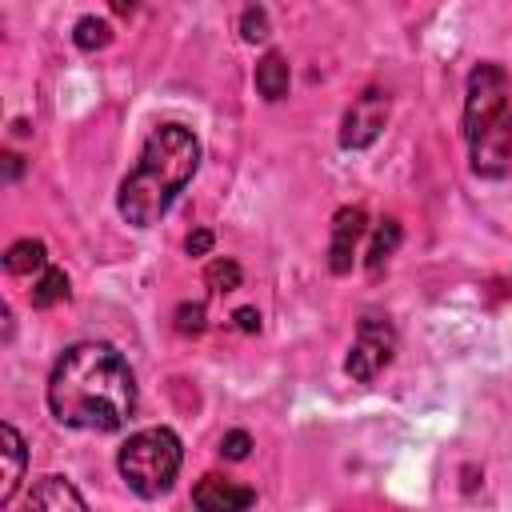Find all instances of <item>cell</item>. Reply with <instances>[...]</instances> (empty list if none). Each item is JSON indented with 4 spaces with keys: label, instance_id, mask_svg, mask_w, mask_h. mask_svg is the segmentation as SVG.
<instances>
[{
    "label": "cell",
    "instance_id": "cell-1",
    "mask_svg": "<svg viewBox=\"0 0 512 512\" xmlns=\"http://www.w3.org/2000/svg\"><path fill=\"white\" fill-rule=\"evenodd\" d=\"M48 408L64 428L120 432L136 412V376L112 344L80 340L52 364Z\"/></svg>",
    "mask_w": 512,
    "mask_h": 512
},
{
    "label": "cell",
    "instance_id": "cell-2",
    "mask_svg": "<svg viewBox=\"0 0 512 512\" xmlns=\"http://www.w3.org/2000/svg\"><path fill=\"white\" fill-rule=\"evenodd\" d=\"M200 168V140L184 124H160L148 132L140 160L116 188V212L132 228H152L188 188Z\"/></svg>",
    "mask_w": 512,
    "mask_h": 512
},
{
    "label": "cell",
    "instance_id": "cell-3",
    "mask_svg": "<svg viewBox=\"0 0 512 512\" xmlns=\"http://www.w3.org/2000/svg\"><path fill=\"white\" fill-rule=\"evenodd\" d=\"M464 140L472 172L500 180L512 168V108H508V72L492 60H480L468 72L464 92Z\"/></svg>",
    "mask_w": 512,
    "mask_h": 512
},
{
    "label": "cell",
    "instance_id": "cell-4",
    "mask_svg": "<svg viewBox=\"0 0 512 512\" xmlns=\"http://www.w3.org/2000/svg\"><path fill=\"white\" fill-rule=\"evenodd\" d=\"M180 464H184V448L172 428H140L116 452V472L140 500L168 496L180 476Z\"/></svg>",
    "mask_w": 512,
    "mask_h": 512
},
{
    "label": "cell",
    "instance_id": "cell-5",
    "mask_svg": "<svg viewBox=\"0 0 512 512\" xmlns=\"http://www.w3.org/2000/svg\"><path fill=\"white\" fill-rule=\"evenodd\" d=\"M392 352H396V328L388 316H360L356 324V340L348 348V360H344V372L348 380L356 384H372L380 376V368L392 364Z\"/></svg>",
    "mask_w": 512,
    "mask_h": 512
},
{
    "label": "cell",
    "instance_id": "cell-6",
    "mask_svg": "<svg viewBox=\"0 0 512 512\" xmlns=\"http://www.w3.org/2000/svg\"><path fill=\"white\" fill-rule=\"evenodd\" d=\"M388 92H380V88H364L352 104H348V112H344V120H340V148H348V152H360V148H368V144H376V136L384 132V124H388Z\"/></svg>",
    "mask_w": 512,
    "mask_h": 512
},
{
    "label": "cell",
    "instance_id": "cell-7",
    "mask_svg": "<svg viewBox=\"0 0 512 512\" xmlns=\"http://www.w3.org/2000/svg\"><path fill=\"white\" fill-rule=\"evenodd\" d=\"M368 232V216L360 204H348L332 216V240H328V272L332 276H344L352 272V260H356V244L364 240Z\"/></svg>",
    "mask_w": 512,
    "mask_h": 512
},
{
    "label": "cell",
    "instance_id": "cell-8",
    "mask_svg": "<svg viewBox=\"0 0 512 512\" xmlns=\"http://www.w3.org/2000/svg\"><path fill=\"white\" fill-rule=\"evenodd\" d=\"M192 504L196 512H248L256 504V492L248 484H236L228 476H200L192 488Z\"/></svg>",
    "mask_w": 512,
    "mask_h": 512
},
{
    "label": "cell",
    "instance_id": "cell-9",
    "mask_svg": "<svg viewBox=\"0 0 512 512\" xmlns=\"http://www.w3.org/2000/svg\"><path fill=\"white\" fill-rule=\"evenodd\" d=\"M20 512H88V504H84L80 488H76L68 476H56V472H52V476H40V480L28 488Z\"/></svg>",
    "mask_w": 512,
    "mask_h": 512
},
{
    "label": "cell",
    "instance_id": "cell-10",
    "mask_svg": "<svg viewBox=\"0 0 512 512\" xmlns=\"http://www.w3.org/2000/svg\"><path fill=\"white\" fill-rule=\"evenodd\" d=\"M0 456H4L0 504L8 508V504L16 500V492H20V484H24V468H28V444H24V436L16 432V424H12V420H4V424H0Z\"/></svg>",
    "mask_w": 512,
    "mask_h": 512
},
{
    "label": "cell",
    "instance_id": "cell-11",
    "mask_svg": "<svg viewBox=\"0 0 512 512\" xmlns=\"http://www.w3.org/2000/svg\"><path fill=\"white\" fill-rule=\"evenodd\" d=\"M288 80H292L288 60H284L280 52H264L260 64H256V92H260L268 104H276V100L288 96Z\"/></svg>",
    "mask_w": 512,
    "mask_h": 512
},
{
    "label": "cell",
    "instance_id": "cell-12",
    "mask_svg": "<svg viewBox=\"0 0 512 512\" xmlns=\"http://www.w3.org/2000/svg\"><path fill=\"white\" fill-rule=\"evenodd\" d=\"M4 268L12 276H32V272H44L48 268V248L40 240H16L8 252H4Z\"/></svg>",
    "mask_w": 512,
    "mask_h": 512
},
{
    "label": "cell",
    "instance_id": "cell-13",
    "mask_svg": "<svg viewBox=\"0 0 512 512\" xmlns=\"http://www.w3.org/2000/svg\"><path fill=\"white\" fill-rule=\"evenodd\" d=\"M400 236H404V228H400V220L396 216H384L380 224H376V232H372V244H368V272H380L384 264H388V256L396 252V244H400Z\"/></svg>",
    "mask_w": 512,
    "mask_h": 512
},
{
    "label": "cell",
    "instance_id": "cell-14",
    "mask_svg": "<svg viewBox=\"0 0 512 512\" xmlns=\"http://www.w3.org/2000/svg\"><path fill=\"white\" fill-rule=\"evenodd\" d=\"M60 300H68V276H64V268H52L48 264L40 272V280L32 284V308H52Z\"/></svg>",
    "mask_w": 512,
    "mask_h": 512
},
{
    "label": "cell",
    "instance_id": "cell-15",
    "mask_svg": "<svg viewBox=\"0 0 512 512\" xmlns=\"http://www.w3.org/2000/svg\"><path fill=\"white\" fill-rule=\"evenodd\" d=\"M72 40L80 52H96V48H108L112 44V24L104 16H80L76 28H72Z\"/></svg>",
    "mask_w": 512,
    "mask_h": 512
},
{
    "label": "cell",
    "instance_id": "cell-16",
    "mask_svg": "<svg viewBox=\"0 0 512 512\" xmlns=\"http://www.w3.org/2000/svg\"><path fill=\"white\" fill-rule=\"evenodd\" d=\"M240 280H244V272H240V264H236L232 256H216V260L204 268V284H208L212 292H236Z\"/></svg>",
    "mask_w": 512,
    "mask_h": 512
},
{
    "label": "cell",
    "instance_id": "cell-17",
    "mask_svg": "<svg viewBox=\"0 0 512 512\" xmlns=\"http://www.w3.org/2000/svg\"><path fill=\"white\" fill-rule=\"evenodd\" d=\"M240 36H244L248 44L268 40V12H264L260 4H252V8H244V12H240Z\"/></svg>",
    "mask_w": 512,
    "mask_h": 512
},
{
    "label": "cell",
    "instance_id": "cell-18",
    "mask_svg": "<svg viewBox=\"0 0 512 512\" xmlns=\"http://www.w3.org/2000/svg\"><path fill=\"white\" fill-rule=\"evenodd\" d=\"M176 332L200 336L204 332V304H180L176 308Z\"/></svg>",
    "mask_w": 512,
    "mask_h": 512
},
{
    "label": "cell",
    "instance_id": "cell-19",
    "mask_svg": "<svg viewBox=\"0 0 512 512\" xmlns=\"http://www.w3.org/2000/svg\"><path fill=\"white\" fill-rule=\"evenodd\" d=\"M248 452H252V436H248L244 428L224 432V440H220V456H224V460H244Z\"/></svg>",
    "mask_w": 512,
    "mask_h": 512
},
{
    "label": "cell",
    "instance_id": "cell-20",
    "mask_svg": "<svg viewBox=\"0 0 512 512\" xmlns=\"http://www.w3.org/2000/svg\"><path fill=\"white\" fill-rule=\"evenodd\" d=\"M184 252H188V256H208V252H212V232H208V228H196V232H188V240H184Z\"/></svg>",
    "mask_w": 512,
    "mask_h": 512
},
{
    "label": "cell",
    "instance_id": "cell-21",
    "mask_svg": "<svg viewBox=\"0 0 512 512\" xmlns=\"http://www.w3.org/2000/svg\"><path fill=\"white\" fill-rule=\"evenodd\" d=\"M232 320H236L240 332H256V328H260V312H256V308H236Z\"/></svg>",
    "mask_w": 512,
    "mask_h": 512
},
{
    "label": "cell",
    "instance_id": "cell-22",
    "mask_svg": "<svg viewBox=\"0 0 512 512\" xmlns=\"http://www.w3.org/2000/svg\"><path fill=\"white\" fill-rule=\"evenodd\" d=\"M20 172H24V160H20L16 152H8V156H4V176H8V180H16Z\"/></svg>",
    "mask_w": 512,
    "mask_h": 512
}]
</instances>
